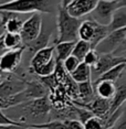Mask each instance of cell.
Here are the masks:
<instances>
[{
  "label": "cell",
  "mask_w": 126,
  "mask_h": 129,
  "mask_svg": "<svg viewBox=\"0 0 126 129\" xmlns=\"http://www.w3.org/2000/svg\"><path fill=\"white\" fill-rule=\"evenodd\" d=\"M81 19L74 18L68 12L65 7L62 5L59 6L58 17H57V28L58 36L54 40V44L60 42H77L79 38V29L81 25Z\"/></svg>",
  "instance_id": "6da1fadb"
},
{
  "label": "cell",
  "mask_w": 126,
  "mask_h": 129,
  "mask_svg": "<svg viewBox=\"0 0 126 129\" xmlns=\"http://www.w3.org/2000/svg\"><path fill=\"white\" fill-rule=\"evenodd\" d=\"M52 0H9L0 4V11H12L17 13H51Z\"/></svg>",
  "instance_id": "7a4b0ae2"
},
{
  "label": "cell",
  "mask_w": 126,
  "mask_h": 129,
  "mask_svg": "<svg viewBox=\"0 0 126 129\" xmlns=\"http://www.w3.org/2000/svg\"><path fill=\"white\" fill-rule=\"evenodd\" d=\"M13 107L18 108V109L22 111L23 115L22 121L24 122H28L27 121L28 118L33 120H43L51 114L52 108H53L49 95L21 103V104Z\"/></svg>",
  "instance_id": "3957f363"
},
{
  "label": "cell",
  "mask_w": 126,
  "mask_h": 129,
  "mask_svg": "<svg viewBox=\"0 0 126 129\" xmlns=\"http://www.w3.org/2000/svg\"><path fill=\"white\" fill-rule=\"evenodd\" d=\"M48 95H50V90L42 84V82L39 78L33 81H28L27 87L21 93L6 99V109L17 106V105L21 104V103L31 101V99L40 98Z\"/></svg>",
  "instance_id": "277c9868"
},
{
  "label": "cell",
  "mask_w": 126,
  "mask_h": 129,
  "mask_svg": "<svg viewBox=\"0 0 126 129\" xmlns=\"http://www.w3.org/2000/svg\"><path fill=\"white\" fill-rule=\"evenodd\" d=\"M117 8V0H98L94 10L89 14L90 19L94 20L99 24L108 25Z\"/></svg>",
  "instance_id": "5b68a950"
},
{
  "label": "cell",
  "mask_w": 126,
  "mask_h": 129,
  "mask_svg": "<svg viewBox=\"0 0 126 129\" xmlns=\"http://www.w3.org/2000/svg\"><path fill=\"white\" fill-rule=\"evenodd\" d=\"M42 27H43V20L42 17H41V13L40 12L32 13L24 21L22 30L20 32L24 44L37 39L39 37V34L41 33V31H42Z\"/></svg>",
  "instance_id": "8992f818"
},
{
  "label": "cell",
  "mask_w": 126,
  "mask_h": 129,
  "mask_svg": "<svg viewBox=\"0 0 126 129\" xmlns=\"http://www.w3.org/2000/svg\"><path fill=\"white\" fill-rule=\"evenodd\" d=\"M126 37V28L118 29V30L112 31L108 33V36L102 41L99 44L96 46V51L99 54H106V53H115L122 43L124 42Z\"/></svg>",
  "instance_id": "52a82bcc"
},
{
  "label": "cell",
  "mask_w": 126,
  "mask_h": 129,
  "mask_svg": "<svg viewBox=\"0 0 126 129\" xmlns=\"http://www.w3.org/2000/svg\"><path fill=\"white\" fill-rule=\"evenodd\" d=\"M27 83L28 81H24L22 78L17 77V76L14 77L12 73H11L7 80L0 83V98L7 99L11 96H14L17 94L21 93L27 87Z\"/></svg>",
  "instance_id": "ba28073f"
},
{
  "label": "cell",
  "mask_w": 126,
  "mask_h": 129,
  "mask_svg": "<svg viewBox=\"0 0 126 129\" xmlns=\"http://www.w3.org/2000/svg\"><path fill=\"white\" fill-rule=\"evenodd\" d=\"M121 63H126V55H117L114 53L99 54V58L97 63L92 69H93V72L95 73V75L99 77L106 71H108L112 67L118 65Z\"/></svg>",
  "instance_id": "9c48e42d"
},
{
  "label": "cell",
  "mask_w": 126,
  "mask_h": 129,
  "mask_svg": "<svg viewBox=\"0 0 126 129\" xmlns=\"http://www.w3.org/2000/svg\"><path fill=\"white\" fill-rule=\"evenodd\" d=\"M72 103L74 105H77V106L87 108V109L92 111L95 116L102 117L104 120L107 117L108 113H110V108H111V99L102 98L97 95L89 103H80L78 101H73Z\"/></svg>",
  "instance_id": "30bf717a"
},
{
  "label": "cell",
  "mask_w": 126,
  "mask_h": 129,
  "mask_svg": "<svg viewBox=\"0 0 126 129\" xmlns=\"http://www.w3.org/2000/svg\"><path fill=\"white\" fill-rule=\"evenodd\" d=\"M98 0H71L66 6V10L74 18L81 19L82 17L89 16L94 10Z\"/></svg>",
  "instance_id": "8fae6325"
},
{
  "label": "cell",
  "mask_w": 126,
  "mask_h": 129,
  "mask_svg": "<svg viewBox=\"0 0 126 129\" xmlns=\"http://www.w3.org/2000/svg\"><path fill=\"white\" fill-rule=\"evenodd\" d=\"M23 51H26L23 48L8 50L4 55L0 56V70L7 73H13L21 62Z\"/></svg>",
  "instance_id": "7c38bea8"
},
{
  "label": "cell",
  "mask_w": 126,
  "mask_h": 129,
  "mask_svg": "<svg viewBox=\"0 0 126 129\" xmlns=\"http://www.w3.org/2000/svg\"><path fill=\"white\" fill-rule=\"evenodd\" d=\"M55 57V45L51 46H46V48L39 50L38 52L33 54V57L31 58V63H30V72L33 73L36 70H38L39 67H41L44 64L49 63L52 58Z\"/></svg>",
  "instance_id": "4fadbf2b"
},
{
  "label": "cell",
  "mask_w": 126,
  "mask_h": 129,
  "mask_svg": "<svg viewBox=\"0 0 126 129\" xmlns=\"http://www.w3.org/2000/svg\"><path fill=\"white\" fill-rule=\"evenodd\" d=\"M52 34V28L50 29L49 27H42V31L39 34V37L37 39H34L33 41L24 44V50H27L29 53L34 54L36 52H38L39 50H42L49 46L50 43V38Z\"/></svg>",
  "instance_id": "5bb4252c"
},
{
  "label": "cell",
  "mask_w": 126,
  "mask_h": 129,
  "mask_svg": "<svg viewBox=\"0 0 126 129\" xmlns=\"http://www.w3.org/2000/svg\"><path fill=\"white\" fill-rule=\"evenodd\" d=\"M94 87H95L96 95L102 98H105V99H112L116 93V89H117L115 82L106 81V80L95 81Z\"/></svg>",
  "instance_id": "9a60e30c"
},
{
  "label": "cell",
  "mask_w": 126,
  "mask_h": 129,
  "mask_svg": "<svg viewBox=\"0 0 126 129\" xmlns=\"http://www.w3.org/2000/svg\"><path fill=\"white\" fill-rule=\"evenodd\" d=\"M78 85H79V98L78 99H80V101H78V102L89 103L96 96L95 87H94V85H93L92 81L78 83Z\"/></svg>",
  "instance_id": "2e32d148"
},
{
  "label": "cell",
  "mask_w": 126,
  "mask_h": 129,
  "mask_svg": "<svg viewBox=\"0 0 126 129\" xmlns=\"http://www.w3.org/2000/svg\"><path fill=\"white\" fill-rule=\"evenodd\" d=\"M95 28H96V21L92 19H86L82 21L80 29H79V39L84 40L91 43L95 34Z\"/></svg>",
  "instance_id": "e0dca14e"
},
{
  "label": "cell",
  "mask_w": 126,
  "mask_h": 129,
  "mask_svg": "<svg viewBox=\"0 0 126 129\" xmlns=\"http://www.w3.org/2000/svg\"><path fill=\"white\" fill-rule=\"evenodd\" d=\"M110 32L126 28V7H119L115 10L111 23L107 25Z\"/></svg>",
  "instance_id": "ac0fdd59"
},
{
  "label": "cell",
  "mask_w": 126,
  "mask_h": 129,
  "mask_svg": "<svg viewBox=\"0 0 126 129\" xmlns=\"http://www.w3.org/2000/svg\"><path fill=\"white\" fill-rule=\"evenodd\" d=\"M70 75L77 83L92 81V66L87 65L84 62H81V64L78 66V69Z\"/></svg>",
  "instance_id": "d6986e66"
},
{
  "label": "cell",
  "mask_w": 126,
  "mask_h": 129,
  "mask_svg": "<svg viewBox=\"0 0 126 129\" xmlns=\"http://www.w3.org/2000/svg\"><path fill=\"white\" fill-rule=\"evenodd\" d=\"M124 103H126V86L125 85H121V86L117 87L115 95L111 99V108H110V113H108L107 117L111 116L113 113H115L118 108H121L124 105Z\"/></svg>",
  "instance_id": "ffe728a7"
},
{
  "label": "cell",
  "mask_w": 126,
  "mask_h": 129,
  "mask_svg": "<svg viewBox=\"0 0 126 129\" xmlns=\"http://www.w3.org/2000/svg\"><path fill=\"white\" fill-rule=\"evenodd\" d=\"M55 45V57L59 62H63L65 58H68L73 53L75 42L74 41H69V42H60Z\"/></svg>",
  "instance_id": "44dd1931"
},
{
  "label": "cell",
  "mask_w": 126,
  "mask_h": 129,
  "mask_svg": "<svg viewBox=\"0 0 126 129\" xmlns=\"http://www.w3.org/2000/svg\"><path fill=\"white\" fill-rule=\"evenodd\" d=\"M4 43L7 50H16V49H24V42L20 33H12L6 32L4 34Z\"/></svg>",
  "instance_id": "7402d4cb"
},
{
  "label": "cell",
  "mask_w": 126,
  "mask_h": 129,
  "mask_svg": "<svg viewBox=\"0 0 126 129\" xmlns=\"http://www.w3.org/2000/svg\"><path fill=\"white\" fill-rule=\"evenodd\" d=\"M125 70H126V63H121V64H118V65L112 67V69L108 70V71H106L104 74H102L99 77H97L96 81L106 80V81L116 82L121 77V75L123 74V72H124Z\"/></svg>",
  "instance_id": "603a6c76"
},
{
  "label": "cell",
  "mask_w": 126,
  "mask_h": 129,
  "mask_svg": "<svg viewBox=\"0 0 126 129\" xmlns=\"http://www.w3.org/2000/svg\"><path fill=\"white\" fill-rule=\"evenodd\" d=\"M91 50H92V45H91L90 42L84 41V40H78L77 42H75L72 54L74 55V56H77L78 58H80L82 62H83L85 55L89 53Z\"/></svg>",
  "instance_id": "cb8c5ba5"
},
{
  "label": "cell",
  "mask_w": 126,
  "mask_h": 129,
  "mask_svg": "<svg viewBox=\"0 0 126 129\" xmlns=\"http://www.w3.org/2000/svg\"><path fill=\"white\" fill-rule=\"evenodd\" d=\"M57 65H58V61H57V57L52 58L49 63L44 64L41 67H39L38 70H36L33 73L38 76H48V75H52L54 74L55 72V69H57Z\"/></svg>",
  "instance_id": "d4e9b609"
},
{
  "label": "cell",
  "mask_w": 126,
  "mask_h": 129,
  "mask_svg": "<svg viewBox=\"0 0 126 129\" xmlns=\"http://www.w3.org/2000/svg\"><path fill=\"white\" fill-rule=\"evenodd\" d=\"M84 129H106L105 120L102 117L92 116L84 122Z\"/></svg>",
  "instance_id": "484cf974"
},
{
  "label": "cell",
  "mask_w": 126,
  "mask_h": 129,
  "mask_svg": "<svg viewBox=\"0 0 126 129\" xmlns=\"http://www.w3.org/2000/svg\"><path fill=\"white\" fill-rule=\"evenodd\" d=\"M82 61L80 60V58H78L77 56H74V55H70V56L68 58H65V60L63 61V66L64 69H65V71L69 73V74H71V73H73L75 71V70L78 69V66L81 64Z\"/></svg>",
  "instance_id": "4316f807"
},
{
  "label": "cell",
  "mask_w": 126,
  "mask_h": 129,
  "mask_svg": "<svg viewBox=\"0 0 126 129\" xmlns=\"http://www.w3.org/2000/svg\"><path fill=\"white\" fill-rule=\"evenodd\" d=\"M0 125H22V126H28L30 127L31 124L24 121H20V120H13L9 118L7 115H5L4 108L0 107Z\"/></svg>",
  "instance_id": "83f0119b"
},
{
  "label": "cell",
  "mask_w": 126,
  "mask_h": 129,
  "mask_svg": "<svg viewBox=\"0 0 126 129\" xmlns=\"http://www.w3.org/2000/svg\"><path fill=\"white\" fill-rule=\"evenodd\" d=\"M98 58H99V53L97 51H96L95 49H92L91 51L85 55V57H84V60H83V62L84 63H86L87 65H90V66H94L96 63H97V61H98Z\"/></svg>",
  "instance_id": "f1b7e54d"
},
{
  "label": "cell",
  "mask_w": 126,
  "mask_h": 129,
  "mask_svg": "<svg viewBox=\"0 0 126 129\" xmlns=\"http://www.w3.org/2000/svg\"><path fill=\"white\" fill-rule=\"evenodd\" d=\"M110 129H126V106L123 109V113L121 114V116L117 118L112 127Z\"/></svg>",
  "instance_id": "f546056e"
},
{
  "label": "cell",
  "mask_w": 126,
  "mask_h": 129,
  "mask_svg": "<svg viewBox=\"0 0 126 129\" xmlns=\"http://www.w3.org/2000/svg\"><path fill=\"white\" fill-rule=\"evenodd\" d=\"M63 122L66 129H84V125L79 119H65Z\"/></svg>",
  "instance_id": "4dcf8cb0"
},
{
  "label": "cell",
  "mask_w": 126,
  "mask_h": 129,
  "mask_svg": "<svg viewBox=\"0 0 126 129\" xmlns=\"http://www.w3.org/2000/svg\"><path fill=\"white\" fill-rule=\"evenodd\" d=\"M28 126L22 125H0V129H27Z\"/></svg>",
  "instance_id": "1f68e13d"
},
{
  "label": "cell",
  "mask_w": 126,
  "mask_h": 129,
  "mask_svg": "<svg viewBox=\"0 0 126 129\" xmlns=\"http://www.w3.org/2000/svg\"><path fill=\"white\" fill-rule=\"evenodd\" d=\"M7 51L8 50H7V48H6V45L4 43V36H2V37H0V56L4 55Z\"/></svg>",
  "instance_id": "d6a6232c"
},
{
  "label": "cell",
  "mask_w": 126,
  "mask_h": 129,
  "mask_svg": "<svg viewBox=\"0 0 126 129\" xmlns=\"http://www.w3.org/2000/svg\"><path fill=\"white\" fill-rule=\"evenodd\" d=\"M11 73H7L5 71H2V70H0V83H2L5 80H7L8 77L10 76Z\"/></svg>",
  "instance_id": "836d02e7"
},
{
  "label": "cell",
  "mask_w": 126,
  "mask_h": 129,
  "mask_svg": "<svg viewBox=\"0 0 126 129\" xmlns=\"http://www.w3.org/2000/svg\"><path fill=\"white\" fill-rule=\"evenodd\" d=\"M124 51H126V37H125V40H124V42L122 43V45L119 46V49L117 50V51L115 52L114 54H117L118 52H124Z\"/></svg>",
  "instance_id": "e575fe53"
},
{
  "label": "cell",
  "mask_w": 126,
  "mask_h": 129,
  "mask_svg": "<svg viewBox=\"0 0 126 129\" xmlns=\"http://www.w3.org/2000/svg\"><path fill=\"white\" fill-rule=\"evenodd\" d=\"M6 32H7V31H6V27H5L4 24H2L1 22H0V37L4 36Z\"/></svg>",
  "instance_id": "d590c367"
},
{
  "label": "cell",
  "mask_w": 126,
  "mask_h": 129,
  "mask_svg": "<svg viewBox=\"0 0 126 129\" xmlns=\"http://www.w3.org/2000/svg\"><path fill=\"white\" fill-rule=\"evenodd\" d=\"M117 5L119 7H126V0H117Z\"/></svg>",
  "instance_id": "8d00e7d4"
},
{
  "label": "cell",
  "mask_w": 126,
  "mask_h": 129,
  "mask_svg": "<svg viewBox=\"0 0 126 129\" xmlns=\"http://www.w3.org/2000/svg\"><path fill=\"white\" fill-rule=\"evenodd\" d=\"M70 2H71V0H61V5H62L63 7H66Z\"/></svg>",
  "instance_id": "74e56055"
},
{
  "label": "cell",
  "mask_w": 126,
  "mask_h": 129,
  "mask_svg": "<svg viewBox=\"0 0 126 129\" xmlns=\"http://www.w3.org/2000/svg\"><path fill=\"white\" fill-rule=\"evenodd\" d=\"M0 107L6 109V99H1L0 98Z\"/></svg>",
  "instance_id": "f35d334b"
},
{
  "label": "cell",
  "mask_w": 126,
  "mask_h": 129,
  "mask_svg": "<svg viewBox=\"0 0 126 129\" xmlns=\"http://www.w3.org/2000/svg\"><path fill=\"white\" fill-rule=\"evenodd\" d=\"M27 129H40V128H36V127H32V126H30V127H28Z\"/></svg>",
  "instance_id": "ab89813d"
},
{
  "label": "cell",
  "mask_w": 126,
  "mask_h": 129,
  "mask_svg": "<svg viewBox=\"0 0 126 129\" xmlns=\"http://www.w3.org/2000/svg\"><path fill=\"white\" fill-rule=\"evenodd\" d=\"M0 22H1V20H0Z\"/></svg>",
  "instance_id": "60d3db41"
},
{
  "label": "cell",
  "mask_w": 126,
  "mask_h": 129,
  "mask_svg": "<svg viewBox=\"0 0 126 129\" xmlns=\"http://www.w3.org/2000/svg\"><path fill=\"white\" fill-rule=\"evenodd\" d=\"M125 104H126V103H125Z\"/></svg>",
  "instance_id": "b9f144b4"
}]
</instances>
